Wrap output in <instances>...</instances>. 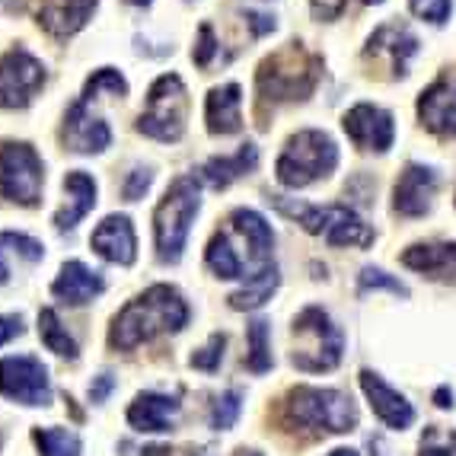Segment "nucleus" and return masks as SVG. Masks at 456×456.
<instances>
[{"instance_id": "nucleus-1", "label": "nucleus", "mask_w": 456, "mask_h": 456, "mask_svg": "<svg viewBox=\"0 0 456 456\" xmlns=\"http://www.w3.org/2000/svg\"><path fill=\"white\" fill-rule=\"evenodd\" d=\"M274 230L252 208H236L227 217V227L211 236L205 262L224 281H249L274 265Z\"/></svg>"}, {"instance_id": "nucleus-2", "label": "nucleus", "mask_w": 456, "mask_h": 456, "mask_svg": "<svg viewBox=\"0 0 456 456\" xmlns=\"http://www.w3.org/2000/svg\"><path fill=\"white\" fill-rule=\"evenodd\" d=\"M185 322H189V304L183 300V294L169 284H153L118 310L109 332V345L118 351H131L163 332H179Z\"/></svg>"}, {"instance_id": "nucleus-3", "label": "nucleus", "mask_w": 456, "mask_h": 456, "mask_svg": "<svg viewBox=\"0 0 456 456\" xmlns=\"http://www.w3.org/2000/svg\"><path fill=\"white\" fill-rule=\"evenodd\" d=\"M284 421L322 434H348L358 428V405L342 389L294 387L284 399Z\"/></svg>"}, {"instance_id": "nucleus-4", "label": "nucleus", "mask_w": 456, "mask_h": 456, "mask_svg": "<svg viewBox=\"0 0 456 456\" xmlns=\"http://www.w3.org/2000/svg\"><path fill=\"white\" fill-rule=\"evenodd\" d=\"M201 211V185L195 175H179L167 189L163 201L153 214V236H157V256L167 265H175L183 259L185 240Z\"/></svg>"}, {"instance_id": "nucleus-5", "label": "nucleus", "mask_w": 456, "mask_h": 456, "mask_svg": "<svg viewBox=\"0 0 456 456\" xmlns=\"http://www.w3.org/2000/svg\"><path fill=\"white\" fill-rule=\"evenodd\" d=\"M322 61L316 54H306L300 42H290L284 52L265 58L256 74V86L265 102H294V99H306L316 90Z\"/></svg>"}, {"instance_id": "nucleus-6", "label": "nucleus", "mask_w": 456, "mask_h": 456, "mask_svg": "<svg viewBox=\"0 0 456 456\" xmlns=\"http://www.w3.org/2000/svg\"><path fill=\"white\" fill-rule=\"evenodd\" d=\"M338 167V147L326 131L304 128L284 144L281 157L274 163V175L284 189H306L320 183Z\"/></svg>"}, {"instance_id": "nucleus-7", "label": "nucleus", "mask_w": 456, "mask_h": 456, "mask_svg": "<svg viewBox=\"0 0 456 456\" xmlns=\"http://www.w3.org/2000/svg\"><path fill=\"white\" fill-rule=\"evenodd\" d=\"M345 332L322 306H306L294 320V354L290 364L304 373H329L342 364Z\"/></svg>"}, {"instance_id": "nucleus-8", "label": "nucleus", "mask_w": 456, "mask_h": 456, "mask_svg": "<svg viewBox=\"0 0 456 456\" xmlns=\"http://www.w3.org/2000/svg\"><path fill=\"white\" fill-rule=\"evenodd\" d=\"M185 115H189V93L183 77L163 74L147 90V109L137 118V131L163 144H175L185 131Z\"/></svg>"}, {"instance_id": "nucleus-9", "label": "nucleus", "mask_w": 456, "mask_h": 456, "mask_svg": "<svg viewBox=\"0 0 456 456\" xmlns=\"http://www.w3.org/2000/svg\"><path fill=\"white\" fill-rule=\"evenodd\" d=\"M42 185H45V167L32 144L4 141L0 144V198L32 208L42 198Z\"/></svg>"}, {"instance_id": "nucleus-10", "label": "nucleus", "mask_w": 456, "mask_h": 456, "mask_svg": "<svg viewBox=\"0 0 456 456\" xmlns=\"http://www.w3.org/2000/svg\"><path fill=\"white\" fill-rule=\"evenodd\" d=\"M0 395L29 409H45L52 403V380L48 367L32 354H10L0 361Z\"/></svg>"}, {"instance_id": "nucleus-11", "label": "nucleus", "mask_w": 456, "mask_h": 456, "mask_svg": "<svg viewBox=\"0 0 456 456\" xmlns=\"http://www.w3.org/2000/svg\"><path fill=\"white\" fill-rule=\"evenodd\" d=\"M45 84V68L26 48L0 54V109H26Z\"/></svg>"}, {"instance_id": "nucleus-12", "label": "nucleus", "mask_w": 456, "mask_h": 456, "mask_svg": "<svg viewBox=\"0 0 456 456\" xmlns=\"http://www.w3.org/2000/svg\"><path fill=\"white\" fill-rule=\"evenodd\" d=\"M342 128H345V134L351 137V144L361 147V151H373V153H387L395 137L393 115H389L387 109L373 106V102L351 106L342 118Z\"/></svg>"}, {"instance_id": "nucleus-13", "label": "nucleus", "mask_w": 456, "mask_h": 456, "mask_svg": "<svg viewBox=\"0 0 456 456\" xmlns=\"http://www.w3.org/2000/svg\"><path fill=\"white\" fill-rule=\"evenodd\" d=\"M437 169L425 167V163H409L399 175V183L393 189V208L403 217H421L431 211L434 195H437Z\"/></svg>"}, {"instance_id": "nucleus-14", "label": "nucleus", "mask_w": 456, "mask_h": 456, "mask_svg": "<svg viewBox=\"0 0 456 456\" xmlns=\"http://www.w3.org/2000/svg\"><path fill=\"white\" fill-rule=\"evenodd\" d=\"M361 389H364L373 415H377L387 428H393V431H405V428L415 425V409H411V403L399 393V389L389 387L380 373L361 370Z\"/></svg>"}, {"instance_id": "nucleus-15", "label": "nucleus", "mask_w": 456, "mask_h": 456, "mask_svg": "<svg viewBox=\"0 0 456 456\" xmlns=\"http://www.w3.org/2000/svg\"><path fill=\"white\" fill-rule=\"evenodd\" d=\"M90 246L96 249V256H102L112 265H125L137 259V236L131 227V217L125 214H109L106 221L99 224L90 236Z\"/></svg>"}, {"instance_id": "nucleus-16", "label": "nucleus", "mask_w": 456, "mask_h": 456, "mask_svg": "<svg viewBox=\"0 0 456 456\" xmlns=\"http://www.w3.org/2000/svg\"><path fill=\"white\" fill-rule=\"evenodd\" d=\"M64 144L74 153H102L112 144V131L109 125L90 112L86 102L77 99L68 109V122H64Z\"/></svg>"}, {"instance_id": "nucleus-17", "label": "nucleus", "mask_w": 456, "mask_h": 456, "mask_svg": "<svg viewBox=\"0 0 456 456\" xmlns=\"http://www.w3.org/2000/svg\"><path fill=\"white\" fill-rule=\"evenodd\" d=\"M419 118L428 131L456 137V80H437L419 96Z\"/></svg>"}, {"instance_id": "nucleus-18", "label": "nucleus", "mask_w": 456, "mask_h": 456, "mask_svg": "<svg viewBox=\"0 0 456 456\" xmlns=\"http://www.w3.org/2000/svg\"><path fill=\"white\" fill-rule=\"evenodd\" d=\"M175 415H179V399L163 393H137V399L128 405V425L141 434L173 431Z\"/></svg>"}, {"instance_id": "nucleus-19", "label": "nucleus", "mask_w": 456, "mask_h": 456, "mask_svg": "<svg viewBox=\"0 0 456 456\" xmlns=\"http://www.w3.org/2000/svg\"><path fill=\"white\" fill-rule=\"evenodd\" d=\"M403 265L431 281L456 284V243H415L403 252Z\"/></svg>"}, {"instance_id": "nucleus-20", "label": "nucleus", "mask_w": 456, "mask_h": 456, "mask_svg": "<svg viewBox=\"0 0 456 456\" xmlns=\"http://www.w3.org/2000/svg\"><path fill=\"white\" fill-rule=\"evenodd\" d=\"M106 290V281H102V274L86 268L84 262H64L61 274L54 278L52 284V294L68 306H84L90 300H96L99 294Z\"/></svg>"}, {"instance_id": "nucleus-21", "label": "nucleus", "mask_w": 456, "mask_h": 456, "mask_svg": "<svg viewBox=\"0 0 456 456\" xmlns=\"http://www.w3.org/2000/svg\"><path fill=\"white\" fill-rule=\"evenodd\" d=\"M99 0H38V23L52 36H74L86 26Z\"/></svg>"}, {"instance_id": "nucleus-22", "label": "nucleus", "mask_w": 456, "mask_h": 456, "mask_svg": "<svg viewBox=\"0 0 456 456\" xmlns=\"http://www.w3.org/2000/svg\"><path fill=\"white\" fill-rule=\"evenodd\" d=\"M243 90L236 84H224L214 86L208 93L205 102V118H208V131L211 134H236L243 128Z\"/></svg>"}, {"instance_id": "nucleus-23", "label": "nucleus", "mask_w": 456, "mask_h": 456, "mask_svg": "<svg viewBox=\"0 0 456 456\" xmlns=\"http://www.w3.org/2000/svg\"><path fill=\"white\" fill-rule=\"evenodd\" d=\"M64 191H68V205L54 214V227L61 230V233L64 230H74L93 211V205H96V183L84 169H74V173L64 175Z\"/></svg>"}, {"instance_id": "nucleus-24", "label": "nucleus", "mask_w": 456, "mask_h": 456, "mask_svg": "<svg viewBox=\"0 0 456 456\" xmlns=\"http://www.w3.org/2000/svg\"><path fill=\"white\" fill-rule=\"evenodd\" d=\"M322 236H326L329 246H361L364 249V246L373 243V230L345 205H326Z\"/></svg>"}, {"instance_id": "nucleus-25", "label": "nucleus", "mask_w": 456, "mask_h": 456, "mask_svg": "<svg viewBox=\"0 0 456 456\" xmlns=\"http://www.w3.org/2000/svg\"><path fill=\"white\" fill-rule=\"evenodd\" d=\"M256 167H259V147L243 144L233 157H214V160H208L205 167L198 169V179L211 185V189H227L230 183L249 175Z\"/></svg>"}, {"instance_id": "nucleus-26", "label": "nucleus", "mask_w": 456, "mask_h": 456, "mask_svg": "<svg viewBox=\"0 0 456 456\" xmlns=\"http://www.w3.org/2000/svg\"><path fill=\"white\" fill-rule=\"evenodd\" d=\"M419 52V38L411 36L403 23H387L373 32L370 42H367V54H389L393 70L399 77L405 74V64H409L411 54Z\"/></svg>"}, {"instance_id": "nucleus-27", "label": "nucleus", "mask_w": 456, "mask_h": 456, "mask_svg": "<svg viewBox=\"0 0 456 456\" xmlns=\"http://www.w3.org/2000/svg\"><path fill=\"white\" fill-rule=\"evenodd\" d=\"M13 259L26 262V265H36V262L45 259V246L26 233L4 230V233H0V284L10 281V274H13Z\"/></svg>"}, {"instance_id": "nucleus-28", "label": "nucleus", "mask_w": 456, "mask_h": 456, "mask_svg": "<svg viewBox=\"0 0 456 456\" xmlns=\"http://www.w3.org/2000/svg\"><path fill=\"white\" fill-rule=\"evenodd\" d=\"M274 290H278V268L272 265L268 272L249 278L236 294H230V306L233 310H259L265 300H272Z\"/></svg>"}, {"instance_id": "nucleus-29", "label": "nucleus", "mask_w": 456, "mask_h": 456, "mask_svg": "<svg viewBox=\"0 0 456 456\" xmlns=\"http://www.w3.org/2000/svg\"><path fill=\"white\" fill-rule=\"evenodd\" d=\"M246 342H249V354H246V370L249 373H268L274 367L272 358V326L265 320H252L246 329Z\"/></svg>"}, {"instance_id": "nucleus-30", "label": "nucleus", "mask_w": 456, "mask_h": 456, "mask_svg": "<svg viewBox=\"0 0 456 456\" xmlns=\"http://www.w3.org/2000/svg\"><path fill=\"white\" fill-rule=\"evenodd\" d=\"M38 335H42V345L54 354H61V358L77 361V342L68 335V329L61 326L58 320V313L54 310H42L38 313Z\"/></svg>"}, {"instance_id": "nucleus-31", "label": "nucleus", "mask_w": 456, "mask_h": 456, "mask_svg": "<svg viewBox=\"0 0 456 456\" xmlns=\"http://www.w3.org/2000/svg\"><path fill=\"white\" fill-rule=\"evenodd\" d=\"M36 444L42 450V456H80L84 441L68 428H36Z\"/></svg>"}, {"instance_id": "nucleus-32", "label": "nucleus", "mask_w": 456, "mask_h": 456, "mask_svg": "<svg viewBox=\"0 0 456 456\" xmlns=\"http://www.w3.org/2000/svg\"><path fill=\"white\" fill-rule=\"evenodd\" d=\"M102 93H109V96H125V93H128V80H125V77L118 74V70H112V68L96 70V74L86 80L80 102H86V106H90L93 99H99Z\"/></svg>"}, {"instance_id": "nucleus-33", "label": "nucleus", "mask_w": 456, "mask_h": 456, "mask_svg": "<svg viewBox=\"0 0 456 456\" xmlns=\"http://www.w3.org/2000/svg\"><path fill=\"white\" fill-rule=\"evenodd\" d=\"M243 411V393L240 389H230V393L217 395V403L211 405V428L214 431H230Z\"/></svg>"}, {"instance_id": "nucleus-34", "label": "nucleus", "mask_w": 456, "mask_h": 456, "mask_svg": "<svg viewBox=\"0 0 456 456\" xmlns=\"http://www.w3.org/2000/svg\"><path fill=\"white\" fill-rule=\"evenodd\" d=\"M419 456H456V431L441 425L425 428L419 444Z\"/></svg>"}, {"instance_id": "nucleus-35", "label": "nucleus", "mask_w": 456, "mask_h": 456, "mask_svg": "<svg viewBox=\"0 0 456 456\" xmlns=\"http://www.w3.org/2000/svg\"><path fill=\"white\" fill-rule=\"evenodd\" d=\"M358 290L361 294H370V290H389V294L395 297H409V288H405L399 278H393V274H387L383 268H364L358 278Z\"/></svg>"}, {"instance_id": "nucleus-36", "label": "nucleus", "mask_w": 456, "mask_h": 456, "mask_svg": "<svg viewBox=\"0 0 456 456\" xmlns=\"http://www.w3.org/2000/svg\"><path fill=\"white\" fill-rule=\"evenodd\" d=\"M224 348H227V335L214 332L211 338H208L205 348H198L195 354H191L189 364L195 367V370L214 373V370H217V367H221V361H224Z\"/></svg>"}, {"instance_id": "nucleus-37", "label": "nucleus", "mask_w": 456, "mask_h": 456, "mask_svg": "<svg viewBox=\"0 0 456 456\" xmlns=\"http://www.w3.org/2000/svg\"><path fill=\"white\" fill-rule=\"evenodd\" d=\"M409 10L415 16H421V20H428V23L441 26L450 20L453 4H450V0H409Z\"/></svg>"}, {"instance_id": "nucleus-38", "label": "nucleus", "mask_w": 456, "mask_h": 456, "mask_svg": "<svg viewBox=\"0 0 456 456\" xmlns=\"http://www.w3.org/2000/svg\"><path fill=\"white\" fill-rule=\"evenodd\" d=\"M151 183H153V173H151V169H144V167L131 169L128 179H125V185H122L125 201H141V198L147 195V189H151Z\"/></svg>"}, {"instance_id": "nucleus-39", "label": "nucleus", "mask_w": 456, "mask_h": 456, "mask_svg": "<svg viewBox=\"0 0 456 456\" xmlns=\"http://www.w3.org/2000/svg\"><path fill=\"white\" fill-rule=\"evenodd\" d=\"M214 52H217V38H214V29L211 26H201L198 29V45H195V64L198 68H208L211 64V58H214Z\"/></svg>"}, {"instance_id": "nucleus-40", "label": "nucleus", "mask_w": 456, "mask_h": 456, "mask_svg": "<svg viewBox=\"0 0 456 456\" xmlns=\"http://www.w3.org/2000/svg\"><path fill=\"white\" fill-rule=\"evenodd\" d=\"M112 389H115V377H112V373H99L96 380L90 383V399L96 405H102L109 399V393H112Z\"/></svg>"}, {"instance_id": "nucleus-41", "label": "nucleus", "mask_w": 456, "mask_h": 456, "mask_svg": "<svg viewBox=\"0 0 456 456\" xmlns=\"http://www.w3.org/2000/svg\"><path fill=\"white\" fill-rule=\"evenodd\" d=\"M313 4V13L320 16V20H335V16H342V10L348 7V0H310Z\"/></svg>"}, {"instance_id": "nucleus-42", "label": "nucleus", "mask_w": 456, "mask_h": 456, "mask_svg": "<svg viewBox=\"0 0 456 456\" xmlns=\"http://www.w3.org/2000/svg\"><path fill=\"white\" fill-rule=\"evenodd\" d=\"M23 335V316H0V345Z\"/></svg>"}, {"instance_id": "nucleus-43", "label": "nucleus", "mask_w": 456, "mask_h": 456, "mask_svg": "<svg viewBox=\"0 0 456 456\" xmlns=\"http://www.w3.org/2000/svg\"><path fill=\"white\" fill-rule=\"evenodd\" d=\"M246 23L252 26V36H265V32L274 29V16L265 13H246Z\"/></svg>"}, {"instance_id": "nucleus-44", "label": "nucleus", "mask_w": 456, "mask_h": 456, "mask_svg": "<svg viewBox=\"0 0 456 456\" xmlns=\"http://www.w3.org/2000/svg\"><path fill=\"white\" fill-rule=\"evenodd\" d=\"M434 403L441 405V409H450V405H453V393H450L447 387H441L437 393H434Z\"/></svg>"}, {"instance_id": "nucleus-45", "label": "nucleus", "mask_w": 456, "mask_h": 456, "mask_svg": "<svg viewBox=\"0 0 456 456\" xmlns=\"http://www.w3.org/2000/svg\"><path fill=\"white\" fill-rule=\"evenodd\" d=\"M329 456H361L358 450H348V447H338V450H332Z\"/></svg>"}, {"instance_id": "nucleus-46", "label": "nucleus", "mask_w": 456, "mask_h": 456, "mask_svg": "<svg viewBox=\"0 0 456 456\" xmlns=\"http://www.w3.org/2000/svg\"><path fill=\"white\" fill-rule=\"evenodd\" d=\"M236 456H262V453H259V450H246L243 447V450H236Z\"/></svg>"}, {"instance_id": "nucleus-47", "label": "nucleus", "mask_w": 456, "mask_h": 456, "mask_svg": "<svg viewBox=\"0 0 456 456\" xmlns=\"http://www.w3.org/2000/svg\"><path fill=\"white\" fill-rule=\"evenodd\" d=\"M191 456H211L208 450H191Z\"/></svg>"}, {"instance_id": "nucleus-48", "label": "nucleus", "mask_w": 456, "mask_h": 456, "mask_svg": "<svg viewBox=\"0 0 456 456\" xmlns=\"http://www.w3.org/2000/svg\"><path fill=\"white\" fill-rule=\"evenodd\" d=\"M364 4H383V0H364Z\"/></svg>"}, {"instance_id": "nucleus-49", "label": "nucleus", "mask_w": 456, "mask_h": 456, "mask_svg": "<svg viewBox=\"0 0 456 456\" xmlns=\"http://www.w3.org/2000/svg\"><path fill=\"white\" fill-rule=\"evenodd\" d=\"M0 444H4V434H0Z\"/></svg>"}]
</instances>
